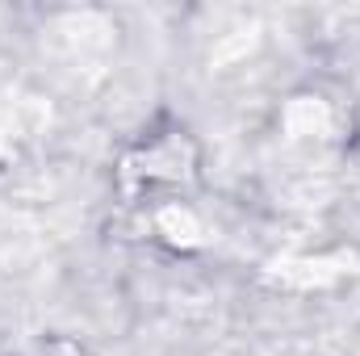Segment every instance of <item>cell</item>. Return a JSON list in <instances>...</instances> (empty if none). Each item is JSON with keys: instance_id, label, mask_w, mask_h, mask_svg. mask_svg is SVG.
<instances>
[{"instance_id": "6da1fadb", "label": "cell", "mask_w": 360, "mask_h": 356, "mask_svg": "<svg viewBox=\"0 0 360 356\" xmlns=\"http://www.w3.org/2000/svg\"><path fill=\"white\" fill-rule=\"evenodd\" d=\"M126 177L134 180V197H151L155 205L168 201L164 189L172 193L193 177V147H188L184 130L172 126V130L155 134L151 143H143L134 151V160L126 164Z\"/></svg>"}]
</instances>
